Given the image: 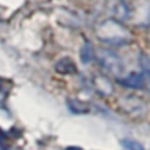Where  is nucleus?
Listing matches in <instances>:
<instances>
[{
  "label": "nucleus",
  "instance_id": "39448f33",
  "mask_svg": "<svg viewBox=\"0 0 150 150\" xmlns=\"http://www.w3.org/2000/svg\"><path fill=\"white\" fill-rule=\"evenodd\" d=\"M141 66H143L144 72L150 77V59H143V60H141Z\"/></svg>",
  "mask_w": 150,
  "mask_h": 150
},
{
  "label": "nucleus",
  "instance_id": "423d86ee",
  "mask_svg": "<svg viewBox=\"0 0 150 150\" xmlns=\"http://www.w3.org/2000/svg\"><path fill=\"white\" fill-rule=\"evenodd\" d=\"M0 150H9L6 146H3V143H0Z\"/></svg>",
  "mask_w": 150,
  "mask_h": 150
},
{
  "label": "nucleus",
  "instance_id": "7ed1b4c3",
  "mask_svg": "<svg viewBox=\"0 0 150 150\" xmlns=\"http://www.w3.org/2000/svg\"><path fill=\"white\" fill-rule=\"evenodd\" d=\"M80 56H81V60H83L84 63H88L90 60H93V49H91V46H90V44H86V46L81 49Z\"/></svg>",
  "mask_w": 150,
  "mask_h": 150
},
{
  "label": "nucleus",
  "instance_id": "f257e3e1",
  "mask_svg": "<svg viewBox=\"0 0 150 150\" xmlns=\"http://www.w3.org/2000/svg\"><path fill=\"white\" fill-rule=\"evenodd\" d=\"M119 83L129 88H141L144 84V80H143V75H140V74H131L129 77L121 80Z\"/></svg>",
  "mask_w": 150,
  "mask_h": 150
},
{
  "label": "nucleus",
  "instance_id": "20e7f679",
  "mask_svg": "<svg viewBox=\"0 0 150 150\" xmlns=\"http://www.w3.org/2000/svg\"><path fill=\"white\" fill-rule=\"evenodd\" d=\"M122 144H124V147H125L127 150H144V147H143L140 143L134 141V140H124Z\"/></svg>",
  "mask_w": 150,
  "mask_h": 150
},
{
  "label": "nucleus",
  "instance_id": "f03ea898",
  "mask_svg": "<svg viewBox=\"0 0 150 150\" xmlns=\"http://www.w3.org/2000/svg\"><path fill=\"white\" fill-rule=\"evenodd\" d=\"M54 69H56L59 74H74V72H77V66H75L74 62H72L71 59H68V57L60 59V60L56 63Z\"/></svg>",
  "mask_w": 150,
  "mask_h": 150
},
{
  "label": "nucleus",
  "instance_id": "0eeeda50",
  "mask_svg": "<svg viewBox=\"0 0 150 150\" xmlns=\"http://www.w3.org/2000/svg\"><path fill=\"white\" fill-rule=\"evenodd\" d=\"M66 150H83V149H80V147H68Z\"/></svg>",
  "mask_w": 150,
  "mask_h": 150
}]
</instances>
